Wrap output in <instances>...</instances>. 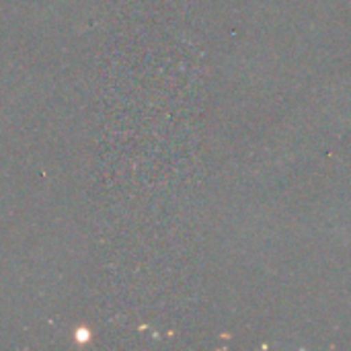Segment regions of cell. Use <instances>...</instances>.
Wrapping results in <instances>:
<instances>
[{"mask_svg": "<svg viewBox=\"0 0 351 351\" xmlns=\"http://www.w3.org/2000/svg\"><path fill=\"white\" fill-rule=\"evenodd\" d=\"M84 339H88V331H78V341H84Z\"/></svg>", "mask_w": 351, "mask_h": 351, "instance_id": "6da1fadb", "label": "cell"}]
</instances>
